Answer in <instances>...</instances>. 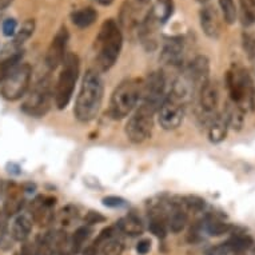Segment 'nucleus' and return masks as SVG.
<instances>
[{
  "label": "nucleus",
  "instance_id": "nucleus-12",
  "mask_svg": "<svg viewBox=\"0 0 255 255\" xmlns=\"http://www.w3.org/2000/svg\"><path fill=\"white\" fill-rule=\"evenodd\" d=\"M186 76L190 80L195 91H201V88L210 82V62L205 55H198L193 62L188 64L186 70Z\"/></svg>",
  "mask_w": 255,
  "mask_h": 255
},
{
  "label": "nucleus",
  "instance_id": "nucleus-5",
  "mask_svg": "<svg viewBox=\"0 0 255 255\" xmlns=\"http://www.w3.org/2000/svg\"><path fill=\"white\" fill-rule=\"evenodd\" d=\"M63 68L55 87V105L59 110L66 109L71 101L75 90L76 80L79 78L80 60L79 56L72 52H67L63 60Z\"/></svg>",
  "mask_w": 255,
  "mask_h": 255
},
{
  "label": "nucleus",
  "instance_id": "nucleus-23",
  "mask_svg": "<svg viewBox=\"0 0 255 255\" xmlns=\"http://www.w3.org/2000/svg\"><path fill=\"white\" fill-rule=\"evenodd\" d=\"M239 7L243 27L255 24V0H239Z\"/></svg>",
  "mask_w": 255,
  "mask_h": 255
},
{
  "label": "nucleus",
  "instance_id": "nucleus-44",
  "mask_svg": "<svg viewBox=\"0 0 255 255\" xmlns=\"http://www.w3.org/2000/svg\"><path fill=\"white\" fill-rule=\"evenodd\" d=\"M58 255H70V253H66V251H60V253H59Z\"/></svg>",
  "mask_w": 255,
  "mask_h": 255
},
{
  "label": "nucleus",
  "instance_id": "nucleus-17",
  "mask_svg": "<svg viewBox=\"0 0 255 255\" xmlns=\"http://www.w3.org/2000/svg\"><path fill=\"white\" fill-rule=\"evenodd\" d=\"M167 219V226L172 233H180L184 230V227L187 225V213L182 205H171V209L168 210V215L166 217Z\"/></svg>",
  "mask_w": 255,
  "mask_h": 255
},
{
  "label": "nucleus",
  "instance_id": "nucleus-13",
  "mask_svg": "<svg viewBox=\"0 0 255 255\" xmlns=\"http://www.w3.org/2000/svg\"><path fill=\"white\" fill-rule=\"evenodd\" d=\"M66 243V233L60 230L48 231L39 239L35 247V255H55L62 251Z\"/></svg>",
  "mask_w": 255,
  "mask_h": 255
},
{
  "label": "nucleus",
  "instance_id": "nucleus-26",
  "mask_svg": "<svg viewBox=\"0 0 255 255\" xmlns=\"http://www.w3.org/2000/svg\"><path fill=\"white\" fill-rule=\"evenodd\" d=\"M125 250V243L121 238H118L117 234H114L106 242L102 243L99 251L102 255H122Z\"/></svg>",
  "mask_w": 255,
  "mask_h": 255
},
{
  "label": "nucleus",
  "instance_id": "nucleus-45",
  "mask_svg": "<svg viewBox=\"0 0 255 255\" xmlns=\"http://www.w3.org/2000/svg\"><path fill=\"white\" fill-rule=\"evenodd\" d=\"M197 1H199V3H207L209 0H197Z\"/></svg>",
  "mask_w": 255,
  "mask_h": 255
},
{
  "label": "nucleus",
  "instance_id": "nucleus-20",
  "mask_svg": "<svg viewBox=\"0 0 255 255\" xmlns=\"http://www.w3.org/2000/svg\"><path fill=\"white\" fill-rule=\"evenodd\" d=\"M118 230L126 235L136 237V235L142 234L143 230H144V226H143L142 221L136 215L130 214V215L122 218L121 221L118 222Z\"/></svg>",
  "mask_w": 255,
  "mask_h": 255
},
{
  "label": "nucleus",
  "instance_id": "nucleus-28",
  "mask_svg": "<svg viewBox=\"0 0 255 255\" xmlns=\"http://www.w3.org/2000/svg\"><path fill=\"white\" fill-rule=\"evenodd\" d=\"M90 235H91V230H90V227L87 226L79 227V229L74 233L71 242V250L74 254H78V253L82 251L84 243L87 242V239L90 238Z\"/></svg>",
  "mask_w": 255,
  "mask_h": 255
},
{
  "label": "nucleus",
  "instance_id": "nucleus-21",
  "mask_svg": "<svg viewBox=\"0 0 255 255\" xmlns=\"http://www.w3.org/2000/svg\"><path fill=\"white\" fill-rule=\"evenodd\" d=\"M98 19L97 9H94L92 7H86V8H80L75 12L71 13L72 23L79 27V28H87L90 25H92Z\"/></svg>",
  "mask_w": 255,
  "mask_h": 255
},
{
  "label": "nucleus",
  "instance_id": "nucleus-39",
  "mask_svg": "<svg viewBox=\"0 0 255 255\" xmlns=\"http://www.w3.org/2000/svg\"><path fill=\"white\" fill-rule=\"evenodd\" d=\"M98 253H99V249L94 245H90L83 250V255H98Z\"/></svg>",
  "mask_w": 255,
  "mask_h": 255
},
{
  "label": "nucleus",
  "instance_id": "nucleus-25",
  "mask_svg": "<svg viewBox=\"0 0 255 255\" xmlns=\"http://www.w3.org/2000/svg\"><path fill=\"white\" fill-rule=\"evenodd\" d=\"M21 58H23V54L16 52V54L11 55L7 59H4L3 62H0V84L3 83L7 79V76L20 64Z\"/></svg>",
  "mask_w": 255,
  "mask_h": 255
},
{
  "label": "nucleus",
  "instance_id": "nucleus-11",
  "mask_svg": "<svg viewBox=\"0 0 255 255\" xmlns=\"http://www.w3.org/2000/svg\"><path fill=\"white\" fill-rule=\"evenodd\" d=\"M68 38H70V35H68L67 27L62 25L54 36V39H52L48 50H47L46 64L50 70H55L56 67H59L64 60V58H66Z\"/></svg>",
  "mask_w": 255,
  "mask_h": 255
},
{
  "label": "nucleus",
  "instance_id": "nucleus-6",
  "mask_svg": "<svg viewBox=\"0 0 255 255\" xmlns=\"http://www.w3.org/2000/svg\"><path fill=\"white\" fill-rule=\"evenodd\" d=\"M154 110L140 105L126 125V135L130 142L139 144L150 138L154 127Z\"/></svg>",
  "mask_w": 255,
  "mask_h": 255
},
{
  "label": "nucleus",
  "instance_id": "nucleus-42",
  "mask_svg": "<svg viewBox=\"0 0 255 255\" xmlns=\"http://www.w3.org/2000/svg\"><path fill=\"white\" fill-rule=\"evenodd\" d=\"M94 1H97L98 4L105 5V7H107V5L113 4V1H114V0H94Z\"/></svg>",
  "mask_w": 255,
  "mask_h": 255
},
{
  "label": "nucleus",
  "instance_id": "nucleus-4",
  "mask_svg": "<svg viewBox=\"0 0 255 255\" xmlns=\"http://www.w3.org/2000/svg\"><path fill=\"white\" fill-rule=\"evenodd\" d=\"M143 82L140 79L123 80L113 92L110 101L109 115L114 121L128 117L142 97Z\"/></svg>",
  "mask_w": 255,
  "mask_h": 255
},
{
  "label": "nucleus",
  "instance_id": "nucleus-27",
  "mask_svg": "<svg viewBox=\"0 0 255 255\" xmlns=\"http://www.w3.org/2000/svg\"><path fill=\"white\" fill-rule=\"evenodd\" d=\"M35 31V20L34 19H27V20L21 24V27L16 31L15 39H13V44L15 46H21L23 43L28 40Z\"/></svg>",
  "mask_w": 255,
  "mask_h": 255
},
{
  "label": "nucleus",
  "instance_id": "nucleus-19",
  "mask_svg": "<svg viewBox=\"0 0 255 255\" xmlns=\"http://www.w3.org/2000/svg\"><path fill=\"white\" fill-rule=\"evenodd\" d=\"M32 230V219L27 215H19L13 221L12 229H11V235L15 241L23 242L28 238Z\"/></svg>",
  "mask_w": 255,
  "mask_h": 255
},
{
  "label": "nucleus",
  "instance_id": "nucleus-2",
  "mask_svg": "<svg viewBox=\"0 0 255 255\" xmlns=\"http://www.w3.org/2000/svg\"><path fill=\"white\" fill-rule=\"evenodd\" d=\"M95 44L98 66L102 71H109L119 58L123 46V35L114 19H109L102 24Z\"/></svg>",
  "mask_w": 255,
  "mask_h": 255
},
{
  "label": "nucleus",
  "instance_id": "nucleus-7",
  "mask_svg": "<svg viewBox=\"0 0 255 255\" xmlns=\"http://www.w3.org/2000/svg\"><path fill=\"white\" fill-rule=\"evenodd\" d=\"M31 74H32V68H31L29 64H27V63L19 64L7 76V79L1 83V88H0L1 97L11 102L20 99L28 90L29 82H31Z\"/></svg>",
  "mask_w": 255,
  "mask_h": 255
},
{
  "label": "nucleus",
  "instance_id": "nucleus-1",
  "mask_svg": "<svg viewBox=\"0 0 255 255\" xmlns=\"http://www.w3.org/2000/svg\"><path fill=\"white\" fill-rule=\"evenodd\" d=\"M103 80L97 70H88L80 86L79 94L76 98L75 117L78 121L87 123L95 119L99 113L103 101Z\"/></svg>",
  "mask_w": 255,
  "mask_h": 255
},
{
  "label": "nucleus",
  "instance_id": "nucleus-33",
  "mask_svg": "<svg viewBox=\"0 0 255 255\" xmlns=\"http://www.w3.org/2000/svg\"><path fill=\"white\" fill-rule=\"evenodd\" d=\"M156 7H158V20L166 21L172 13V0H156ZM155 11V12H156Z\"/></svg>",
  "mask_w": 255,
  "mask_h": 255
},
{
  "label": "nucleus",
  "instance_id": "nucleus-14",
  "mask_svg": "<svg viewBox=\"0 0 255 255\" xmlns=\"http://www.w3.org/2000/svg\"><path fill=\"white\" fill-rule=\"evenodd\" d=\"M199 103H201L202 111L206 114V117L213 118V114L215 115L218 103H219V92L215 86V83H209L203 86L199 91Z\"/></svg>",
  "mask_w": 255,
  "mask_h": 255
},
{
  "label": "nucleus",
  "instance_id": "nucleus-22",
  "mask_svg": "<svg viewBox=\"0 0 255 255\" xmlns=\"http://www.w3.org/2000/svg\"><path fill=\"white\" fill-rule=\"evenodd\" d=\"M225 121H226L229 127L233 128H241L243 125V118H245V111L233 102L227 105V109L225 111Z\"/></svg>",
  "mask_w": 255,
  "mask_h": 255
},
{
  "label": "nucleus",
  "instance_id": "nucleus-40",
  "mask_svg": "<svg viewBox=\"0 0 255 255\" xmlns=\"http://www.w3.org/2000/svg\"><path fill=\"white\" fill-rule=\"evenodd\" d=\"M20 255H35V251H32V247L29 246V243H24L21 247Z\"/></svg>",
  "mask_w": 255,
  "mask_h": 255
},
{
  "label": "nucleus",
  "instance_id": "nucleus-30",
  "mask_svg": "<svg viewBox=\"0 0 255 255\" xmlns=\"http://www.w3.org/2000/svg\"><path fill=\"white\" fill-rule=\"evenodd\" d=\"M167 219L160 214H155L150 219V231L158 238H164L167 234Z\"/></svg>",
  "mask_w": 255,
  "mask_h": 255
},
{
  "label": "nucleus",
  "instance_id": "nucleus-10",
  "mask_svg": "<svg viewBox=\"0 0 255 255\" xmlns=\"http://www.w3.org/2000/svg\"><path fill=\"white\" fill-rule=\"evenodd\" d=\"M51 86L50 82L44 79L35 87L21 105V110L31 117H43L50 109Z\"/></svg>",
  "mask_w": 255,
  "mask_h": 255
},
{
  "label": "nucleus",
  "instance_id": "nucleus-38",
  "mask_svg": "<svg viewBox=\"0 0 255 255\" xmlns=\"http://www.w3.org/2000/svg\"><path fill=\"white\" fill-rule=\"evenodd\" d=\"M151 249V242L148 239H143L140 242L138 243V246H136V251H138L139 254L146 255Z\"/></svg>",
  "mask_w": 255,
  "mask_h": 255
},
{
  "label": "nucleus",
  "instance_id": "nucleus-18",
  "mask_svg": "<svg viewBox=\"0 0 255 255\" xmlns=\"http://www.w3.org/2000/svg\"><path fill=\"white\" fill-rule=\"evenodd\" d=\"M227 126L225 118L219 115H214L209 119V139L213 143H219L226 138Z\"/></svg>",
  "mask_w": 255,
  "mask_h": 255
},
{
  "label": "nucleus",
  "instance_id": "nucleus-36",
  "mask_svg": "<svg viewBox=\"0 0 255 255\" xmlns=\"http://www.w3.org/2000/svg\"><path fill=\"white\" fill-rule=\"evenodd\" d=\"M103 205L107 206V207H122V206L126 205V201L121 197H107L103 198Z\"/></svg>",
  "mask_w": 255,
  "mask_h": 255
},
{
  "label": "nucleus",
  "instance_id": "nucleus-9",
  "mask_svg": "<svg viewBox=\"0 0 255 255\" xmlns=\"http://www.w3.org/2000/svg\"><path fill=\"white\" fill-rule=\"evenodd\" d=\"M184 117V106L170 94L158 109V122L163 130H176Z\"/></svg>",
  "mask_w": 255,
  "mask_h": 255
},
{
  "label": "nucleus",
  "instance_id": "nucleus-34",
  "mask_svg": "<svg viewBox=\"0 0 255 255\" xmlns=\"http://www.w3.org/2000/svg\"><path fill=\"white\" fill-rule=\"evenodd\" d=\"M205 201L195 195H188L183 198V202H182L184 210H190V211H202L205 209Z\"/></svg>",
  "mask_w": 255,
  "mask_h": 255
},
{
  "label": "nucleus",
  "instance_id": "nucleus-43",
  "mask_svg": "<svg viewBox=\"0 0 255 255\" xmlns=\"http://www.w3.org/2000/svg\"><path fill=\"white\" fill-rule=\"evenodd\" d=\"M139 4H147V3H150V0H136Z\"/></svg>",
  "mask_w": 255,
  "mask_h": 255
},
{
  "label": "nucleus",
  "instance_id": "nucleus-35",
  "mask_svg": "<svg viewBox=\"0 0 255 255\" xmlns=\"http://www.w3.org/2000/svg\"><path fill=\"white\" fill-rule=\"evenodd\" d=\"M16 27H17V23L15 19H5L4 21H3V34H4V36H15V34H16Z\"/></svg>",
  "mask_w": 255,
  "mask_h": 255
},
{
  "label": "nucleus",
  "instance_id": "nucleus-32",
  "mask_svg": "<svg viewBox=\"0 0 255 255\" xmlns=\"http://www.w3.org/2000/svg\"><path fill=\"white\" fill-rule=\"evenodd\" d=\"M0 246L8 249L9 237H8V215L0 210Z\"/></svg>",
  "mask_w": 255,
  "mask_h": 255
},
{
  "label": "nucleus",
  "instance_id": "nucleus-29",
  "mask_svg": "<svg viewBox=\"0 0 255 255\" xmlns=\"http://www.w3.org/2000/svg\"><path fill=\"white\" fill-rule=\"evenodd\" d=\"M203 229H205L206 233H209L210 235H215V237H218V235L226 234L227 231L230 230V225L219 221L217 218H209V219H206V222L203 223Z\"/></svg>",
  "mask_w": 255,
  "mask_h": 255
},
{
  "label": "nucleus",
  "instance_id": "nucleus-8",
  "mask_svg": "<svg viewBox=\"0 0 255 255\" xmlns=\"http://www.w3.org/2000/svg\"><path fill=\"white\" fill-rule=\"evenodd\" d=\"M166 86H167V80H166L163 72L156 71L150 74L146 82L143 83L142 97H140L142 105L154 110L156 113L164 99L167 98Z\"/></svg>",
  "mask_w": 255,
  "mask_h": 255
},
{
  "label": "nucleus",
  "instance_id": "nucleus-31",
  "mask_svg": "<svg viewBox=\"0 0 255 255\" xmlns=\"http://www.w3.org/2000/svg\"><path fill=\"white\" fill-rule=\"evenodd\" d=\"M218 1H219V7L223 15V20L226 21L227 24H234L237 20V15H238L234 0H218Z\"/></svg>",
  "mask_w": 255,
  "mask_h": 255
},
{
  "label": "nucleus",
  "instance_id": "nucleus-16",
  "mask_svg": "<svg viewBox=\"0 0 255 255\" xmlns=\"http://www.w3.org/2000/svg\"><path fill=\"white\" fill-rule=\"evenodd\" d=\"M160 59L168 66H180L183 62V43L180 39H170L164 44Z\"/></svg>",
  "mask_w": 255,
  "mask_h": 255
},
{
  "label": "nucleus",
  "instance_id": "nucleus-3",
  "mask_svg": "<svg viewBox=\"0 0 255 255\" xmlns=\"http://www.w3.org/2000/svg\"><path fill=\"white\" fill-rule=\"evenodd\" d=\"M226 87L230 102L246 113L255 110V87L249 72L242 67H233L226 74Z\"/></svg>",
  "mask_w": 255,
  "mask_h": 255
},
{
  "label": "nucleus",
  "instance_id": "nucleus-24",
  "mask_svg": "<svg viewBox=\"0 0 255 255\" xmlns=\"http://www.w3.org/2000/svg\"><path fill=\"white\" fill-rule=\"evenodd\" d=\"M24 206V199L21 198V195L16 191H9L7 198L4 201V206H3V211H4L8 217L15 215V214L20 213V210Z\"/></svg>",
  "mask_w": 255,
  "mask_h": 255
},
{
  "label": "nucleus",
  "instance_id": "nucleus-15",
  "mask_svg": "<svg viewBox=\"0 0 255 255\" xmlns=\"http://www.w3.org/2000/svg\"><path fill=\"white\" fill-rule=\"evenodd\" d=\"M201 27L209 38L217 39L221 35V20L218 16L217 11L213 7H205L201 9L199 13Z\"/></svg>",
  "mask_w": 255,
  "mask_h": 255
},
{
  "label": "nucleus",
  "instance_id": "nucleus-41",
  "mask_svg": "<svg viewBox=\"0 0 255 255\" xmlns=\"http://www.w3.org/2000/svg\"><path fill=\"white\" fill-rule=\"evenodd\" d=\"M12 3L13 0H0V11H3V9H5L7 7H9Z\"/></svg>",
  "mask_w": 255,
  "mask_h": 255
},
{
  "label": "nucleus",
  "instance_id": "nucleus-37",
  "mask_svg": "<svg viewBox=\"0 0 255 255\" xmlns=\"http://www.w3.org/2000/svg\"><path fill=\"white\" fill-rule=\"evenodd\" d=\"M105 221V217L101 215L99 213H95V211H90L87 213V215L84 217V222L87 225H95V223H99V222Z\"/></svg>",
  "mask_w": 255,
  "mask_h": 255
}]
</instances>
